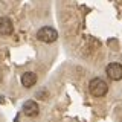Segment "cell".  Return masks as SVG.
I'll list each match as a JSON object with an SVG mask.
<instances>
[{"mask_svg": "<svg viewBox=\"0 0 122 122\" xmlns=\"http://www.w3.org/2000/svg\"><path fill=\"white\" fill-rule=\"evenodd\" d=\"M89 90H90V93L93 95V96L101 98V96H104V95L107 93L108 86H107V82L104 81V79H101V78H93V79L89 82Z\"/></svg>", "mask_w": 122, "mask_h": 122, "instance_id": "1", "label": "cell"}, {"mask_svg": "<svg viewBox=\"0 0 122 122\" xmlns=\"http://www.w3.org/2000/svg\"><path fill=\"white\" fill-rule=\"evenodd\" d=\"M37 38L40 41H43V43H53V41H56V38H58V32L53 28H51V26H44V28L38 29Z\"/></svg>", "mask_w": 122, "mask_h": 122, "instance_id": "2", "label": "cell"}, {"mask_svg": "<svg viewBox=\"0 0 122 122\" xmlns=\"http://www.w3.org/2000/svg\"><path fill=\"white\" fill-rule=\"evenodd\" d=\"M107 75L113 81H119L122 79V64L119 63H110L107 66Z\"/></svg>", "mask_w": 122, "mask_h": 122, "instance_id": "3", "label": "cell"}, {"mask_svg": "<svg viewBox=\"0 0 122 122\" xmlns=\"http://www.w3.org/2000/svg\"><path fill=\"white\" fill-rule=\"evenodd\" d=\"M38 112H40V108H38V104L35 101H32V99H29V101H26L25 104H23V113L26 114V116L29 117H34L37 116Z\"/></svg>", "mask_w": 122, "mask_h": 122, "instance_id": "4", "label": "cell"}, {"mask_svg": "<svg viewBox=\"0 0 122 122\" xmlns=\"http://www.w3.org/2000/svg\"><path fill=\"white\" fill-rule=\"evenodd\" d=\"M14 32V26L12 21L9 20L8 17H0V35L8 37Z\"/></svg>", "mask_w": 122, "mask_h": 122, "instance_id": "5", "label": "cell"}, {"mask_svg": "<svg viewBox=\"0 0 122 122\" xmlns=\"http://www.w3.org/2000/svg\"><path fill=\"white\" fill-rule=\"evenodd\" d=\"M35 82H37V75L34 73V72H25V73L21 75V84L26 87V89L34 87Z\"/></svg>", "mask_w": 122, "mask_h": 122, "instance_id": "6", "label": "cell"}]
</instances>
